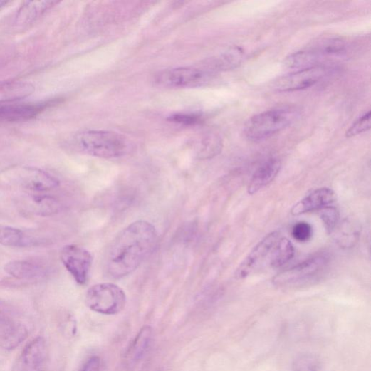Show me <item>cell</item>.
Returning <instances> with one entry per match:
<instances>
[{"label": "cell", "mask_w": 371, "mask_h": 371, "mask_svg": "<svg viewBox=\"0 0 371 371\" xmlns=\"http://www.w3.org/2000/svg\"><path fill=\"white\" fill-rule=\"evenodd\" d=\"M31 241L21 229L9 226L0 227V244L7 246H26Z\"/></svg>", "instance_id": "603a6c76"}, {"label": "cell", "mask_w": 371, "mask_h": 371, "mask_svg": "<svg viewBox=\"0 0 371 371\" xmlns=\"http://www.w3.org/2000/svg\"><path fill=\"white\" fill-rule=\"evenodd\" d=\"M319 360L318 357L310 353L298 355L293 364V371H318Z\"/></svg>", "instance_id": "4316f807"}, {"label": "cell", "mask_w": 371, "mask_h": 371, "mask_svg": "<svg viewBox=\"0 0 371 371\" xmlns=\"http://www.w3.org/2000/svg\"><path fill=\"white\" fill-rule=\"evenodd\" d=\"M322 59L310 48L294 53L286 58L283 65L288 69L300 70L321 65Z\"/></svg>", "instance_id": "e0dca14e"}, {"label": "cell", "mask_w": 371, "mask_h": 371, "mask_svg": "<svg viewBox=\"0 0 371 371\" xmlns=\"http://www.w3.org/2000/svg\"><path fill=\"white\" fill-rule=\"evenodd\" d=\"M61 261L74 280L80 285L87 283L93 263V256L84 247L68 244L61 252Z\"/></svg>", "instance_id": "52a82bcc"}, {"label": "cell", "mask_w": 371, "mask_h": 371, "mask_svg": "<svg viewBox=\"0 0 371 371\" xmlns=\"http://www.w3.org/2000/svg\"><path fill=\"white\" fill-rule=\"evenodd\" d=\"M57 103L52 100L36 104H0V122H21L34 118L46 108Z\"/></svg>", "instance_id": "30bf717a"}, {"label": "cell", "mask_w": 371, "mask_h": 371, "mask_svg": "<svg viewBox=\"0 0 371 371\" xmlns=\"http://www.w3.org/2000/svg\"><path fill=\"white\" fill-rule=\"evenodd\" d=\"M169 120L184 126H194L202 120L201 115L196 113H177L172 115Z\"/></svg>", "instance_id": "f546056e"}, {"label": "cell", "mask_w": 371, "mask_h": 371, "mask_svg": "<svg viewBox=\"0 0 371 371\" xmlns=\"http://www.w3.org/2000/svg\"><path fill=\"white\" fill-rule=\"evenodd\" d=\"M26 335V330L23 326L11 324L0 336V343L6 349H14L24 341Z\"/></svg>", "instance_id": "d4e9b609"}, {"label": "cell", "mask_w": 371, "mask_h": 371, "mask_svg": "<svg viewBox=\"0 0 371 371\" xmlns=\"http://www.w3.org/2000/svg\"><path fill=\"white\" fill-rule=\"evenodd\" d=\"M58 4L56 1L24 2L18 11L16 23L18 26H27Z\"/></svg>", "instance_id": "9a60e30c"}, {"label": "cell", "mask_w": 371, "mask_h": 371, "mask_svg": "<svg viewBox=\"0 0 371 371\" xmlns=\"http://www.w3.org/2000/svg\"><path fill=\"white\" fill-rule=\"evenodd\" d=\"M152 340V329L150 325L142 327L127 352V358L132 364L137 363L146 355Z\"/></svg>", "instance_id": "ac0fdd59"}, {"label": "cell", "mask_w": 371, "mask_h": 371, "mask_svg": "<svg viewBox=\"0 0 371 371\" xmlns=\"http://www.w3.org/2000/svg\"><path fill=\"white\" fill-rule=\"evenodd\" d=\"M331 70V68L325 66L296 70L276 78L273 82V88L279 93L306 90L318 84Z\"/></svg>", "instance_id": "8992f818"}, {"label": "cell", "mask_w": 371, "mask_h": 371, "mask_svg": "<svg viewBox=\"0 0 371 371\" xmlns=\"http://www.w3.org/2000/svg\"><path fill=\"white\" fill-rule=\"evenodd\" d=\"M280 238L278 232H272L264 237L237 268L235 276L243 279L269 263L274 246Z\"/></svg>", "instance_id": "ba28073f"}, {"label": "cell", "mask_w": 371, "mask_h": 371, "mask_svg": "<svg viewBox=\"0 0 371 371\" xmlns=\"http://www.w3.org/2000/svg\"><path fill=\"white\" fill-rule=\"evenodd\" d=\"M335 195L332 189H318L298 202L292 209V214L299 216L314 211H320L332 204Z\"/></svg>", "instance_id": "7c38bea8"}, {"label": "cell", "mask_w": 371, "mask_h": 371, "mask_svg": "<svg viewBox=\"0 0 371 371\" xmlns=\"http://www.w3.org/2000/svg\"><path fill=\"white\" fill-rule=\"evenodd\" d=\"M34 92V87L26 82H0V104L23 100Z\"/></svg>", "instance_id": "2e32d148"}, {"label": "cell", "mask_w": 371, "mask_h": 371, "mask_svg": "<svg viewBox=\"0 0 371 371\" xmlns=\"http://www.w3.org/2000/svg\"><path fill=\"white\" fill-rule=\"evenodd\" d=\"M77 141L85 152L101 158L119 157L125 155L128 150L125 137L110 131H87L80 134Z\"/></svg>", "instance_id": "3957f363"}, {"label": "cell", "mask_w": 371, "mask_h": 371, "mask_svg": "<svg viewBox=\"0 0 371 371\" xmlns=\"http://www.w3.org/2000/svg\"><path fill=\"white\" fill-rule=\"evenodd\" d=\"M155 226L137 221L123 229L108 251L105 271L109 277L121 278L133 273L152 254L157 244Z\"/></svg>", "instance_id": "6da1fadb"}, {"label": "cell", "mask_w": 371, "mask_h": 371, "mask_svg": "<svg viewBox=\"0 0 371 371\" xmlns=\"http://www.w3.org/2000/svg\"><path fill=\"white\" fill-rule=\"evenodd\" d=\"M292 235L296 241L305 242L312 237V226L308 223L299 222L293 226Z\"/></svg>", "instance_id": "4dcf8cb0"}, {"label": "cell", "mask_w": 371, "mask_h": 371, "mask_svg": "<svg viewBox=\"0 0 371 371\" xmlns=\"http://www.w3.org/2000/svg\"><path fill=\"white\" fill-rule=\"evenodd\" d=\"M47 359V347L42 338L32 340L21 355L23 371H43Z\"/></svg>", "instance_id": "4fadbf2b"}, {"label": "cell", "mask_w": 371, "mask_h": 371, "mask_svg": "<svg viewBox=\"0 0 371 371\" xmlns=\"http://www.w3.org/2000/svg\"><path fill=\"white\" fill-rule=\"evenodd\" d=\"M360 236V227L355 224L345 221L338 227L336 240L342 247L350 249L355 246Z\"/></svg>", "instance_id": "cb8c5ba5"}, {"label": "cell", "mask_w": 371, "mask_h": 371, "mask_svg": "<svg viewBox=\"0 0 371 371\" xmlns=\"http://www.w3.org/2000/svg\"><path fill=\"white\" fill-rule=\"evenodd\" d=\"M320 219L326 231L331 234L338 227L339 221V213L335 207L332 205L320 210Z\"/></svg>", "instance_id": "83f0119b"}, {"label": "cell", "mask_w": 371, "mask_h": 371, "mask_svg": "<svg viewBox=\"0 0 371 371\" xmlns=\"http://www.w3.org/2000/svg\"><path fill=\"white\" fill-rule=\"evenodd\" d=\"M370 117V111H367L360 117L346 132V137L348 138L353 137L370 130L371 125Z\"/></svg>", "instance_id": "f1b7e54d"}, {"label": "cell", "mask_w": 371, "mask_h": 371, "mask_svg": "<svg viewBox=\"0 0 371 371\" xmlns=\"http://www.w3.org/2000/svg\"><path fill=\"white\" fill-rule=\"evenodd\" d=\"M18 183L33 192H46L59 186V181L48 173L31 168H25L18 176Z\"/></svg>", "instance_id": "8fae6325"}, {"label": "cell", "mask_w": 371, "mask_h": 371, "mask_svg": "<svg viewBox=\"0 0 371 371\" xmlns=\"http://www.w3.org/2000/svg\"><path fill=\"white\" fill-rule=\"evenodd\" d=\"M295 256V249L292 242L285 237H280L272 252L269 265L275 268H280L290 262Z\"/></svg>", "instance_id": "44dd1931"}, {"label": "cell", "mask_w": 371, "mask_h": 371, "mask_svg": "<svg viewBox=\"0 0 371 371\" xmlns=\"http://www.w3.org/2000/svg\"><path fill=\"white\" fill-rule=\"evenodd\" d=\"M310 48L323 60L328 57L343 56L347 51V45L345 41L338 37L324 38Z\"/></svg>", "instance_id": "ffe728a7"}, {"label": "cell", "mask_w": 371, "mask_h": 371, "mask_svg": "<svg viewBox=\"0 0 371 371\" xmlns=\"http://www.w3.org/2000/svg\"><path fill=\"white\" fill-rule=\"evenodd\" d=\"M300 117L295 107H281L253 116L246 122L244 132L251 141L261 142L291 126Z\"/></svg>", "instance_id": "7a4b0ae2"}, {"label": "cell", "mask_w": 371, "mask_h": 371, "mask_svg": "<svg viewBox=\"0 0 371 371\" xmlns=\"http://www.w3.org/2000/svg\"><path fill=\"white\" fill-rule=\"evenodd\" d=\"M327 261L328 258L323 255L313 256L281 271L274 277L273 282L277 286H283L308 281L324 268Z\"/></svg>", "instance_id": "9c48e42d"}, {"label": "cell", "mask_w": 371, "mask_h": 371, "mask_svg": "<svg viewBox=\"0 0 371 371\" xmlns=\"http://www.w3.org/2000/svg\"><path fill=\"white\" fill-rule=\"evenodd\" d=\"M100 367V359L95 356L89 359L81 371H99Z\"/></svg>", "instance_id": "1f68e13d"}, {"label": "cell", "mask_w": 371, "mask_h": 371, "mask_svg": "<svg viewBox=\"0 0 371 371\" xmlns=\"http://www.w3.org/2000/svg\"><path fill=\"white\" fill-rule=\"evenodd\" d=\"M9 4V2L8 1H0V9L6 7Z\"/></svg>", "instance_id": "836d02e7"}, {"label": "cell", "mask_w": 371, "mask_h": 371, "mask_svg": "<svg viewBox=\"0 0 371 371\" xmlns=\"http://www.w3.org/2000/svg\"><path fill=\"white\" fill-rule=\"evenodd\" d=\"M223 142L221 137L216 135H210L201 141L198 157L200 159L214 157L221 152Z\"/></svg>", "instance_id": "484cf974"}, {"label": "cell", "mask_w": 371, "mask_h": 371, "mask_svg": "<svg viewBox=\"0 0 371 371\" xmlns=\"http://www.w3.org/2000/svg\"><path fill=\"white\" fill-rule=\"evenodd\" d=\"M281 168V162L276 157L265 161L254 173L249 186V193L254 194L274 180Z\"/></svg>", "instance_id": "5bb4252c"}, {"label": "cell", "mask_w": 371, "mask_h": 371, "mask_svg": "<svg viewBox=\"0 0 371 371\" xmlns=\"http://www.w3.org/2000/svg\"><path fill=\"white\" fill-rule=\"evenodd\" d=\"M156 371H164V370H163V369L160 368V369L157 370Z\"/></svg>", "instance_id": "e575fe53"}, {"label": "cell", "mask_w": 371, "mask_h": 371, "mask_svg": "<svg viewBox=\"0 0 371 371\" xmlns=\"http://www.w3.org/2000/svg\"><path fill=\"white\" fill-rule=\"evenodd\" d=\"M209 62L202 67H180L159 73L156 83L169 88H194L207 85L217 75Z\"/></svg>", "instance_id": "277c9868"}, {"label": "cell", "mask_w": 371, "mask_h": 371, "mask_svg": "<svg viewBox=\"0 0 371 371\" xmlns=\"http://www.w3.org/2000/svg\"><path fill=\"white\" fill-rule=\"evenodd\" d=\"M244 53L239 47H233L216 58L211 59L215 68L219 73L236 68L242 62Z\"/></svg>", "instance_id": "7402d4cb"}, {"label": "cell", "mask_w": 371, "mask_h": 371, "mask_svg": "<svg viewBox=\"0 0 371 371\" xmlns=\"http://www.w3.org/2000/svg\"><path fill=\"white\" fill-rule=\"evenodd\" d=\"M127 296L122 288L112 283L91 286L86 295V304L94 312L104 315H115L125 309Z\"/></svg>", "instance_id": "5b68a950"}, {"label": "cell", "mask_w": 371, "mask_h": 371, "mask_svg": "<svg viewBox=\"0 0 371 371\" xmlns=\"http://www.w3.org/2000/svg\"><path fill=\"white\" fill-rule=\"evenodd\" d=\"M11 325V323L10 320L6 318L4 313L0 312V328H4V331L3 333H4L5 330L7 329Z\"/></svg>", "instance_id": "d6a6232c"}, {"label": "cell", "mask_w": 371, "mask_h": 371, "mask_svg": "<svg viewBox=\"0 0 371 371\" xmlns=\"http://www.w3.org/2000/svg\"><path fill=\"white\" fill-rule=\"evenodd\" d=\"M6 272L19 279H29L42 276L45 270L42 266L28 261H14L5 266Z\"/></svg>", "instance_id": "d6986e66"}]
</instances>
